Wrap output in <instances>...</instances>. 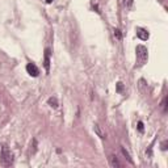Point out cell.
Listing matches in <instances>:
<instances>
[{
  "label": "cell",
  "mask_w": 168,
  "mask_h": 168,
  "mask_svg": "<svg viewBox=\"0 0 168 168\" xmlns=\"http://www.w3.org/2000/svg\"><path fill=\"white\" fill-rule=\"evenodd\" d=\"M135 53H137V62H138V66H143L144 63L147 62V57H148L147 47L143 46V45H138L137 49H135Z\"/></svg>",
  "instance_id": "6da1fadb"
},
{
  "label": "cell",
  "mask_w": 168,
  "mask_h": 168,
  "mask_svg": "<svg viewBox=\"0 0 168 168\" xmlns=\"http://www.w3.org/2000/svg\"><path fill=\"white\" fill-rule=\"evenodd\" d=\"M0 161L4 167H9L13 163V155L11 153V150L7 146L2 147V155H0Z\"/></svg>",
  "instance_id": "7a4b0ae2"
},
{
  "label": "cell",
  "mask_w": 168,
  "mask_h": 168,
  "mask_svg": "<svg viewBox=\"0 0 168 168\" xmlns=\"http://www.w3.org/2000/svg\"><path fill=\"white\" fill-rule=\"evenodd\" d=\"M26 72L30 76H34V77L40 75V70H38V67L34 63H28L26 64Z\"/></svg>",
  "instance_id": "3957f363"
},
{
  "label": "cell",
  "mask_w": 168,
  "mask_h": 168,
  "mask_svg": "<svg viewBox=\"0 0 168 168\" xmlns=\"http://www.w3.org/2000/svg\"><path fill=\"white\" fill-rule=\"evenodd\" d=\"M135 32H137V37L139 38V40H142V41L148 40L150 34H148V32L146 29H143V28H137Z\"/></svg>",
  "instance_id": "277c9868"
},
{
  "label": "cell",
  "mask_w": 168,
  "mask_h": 168,
  "mask_svg": "<svg viewBox=\"0 0 168 168\" xmlns=\"http://www.w3.org/2000/svg\"><path fill=\"white\" fill-rule=\"evenodd\" d=\"M93 130H95V133L97 134V135L101 138V139H104V138H106V134L103 131V129H101V126L100 125H97V124H95L93 125Z\"/></svg>",
  "instance_id": "5b68a950"
},
{
  "label": "cell",
  "mask_w": 168,
  "mask_h": 168,
  "mask_svg": "<svg viewBox=\"0 0 168 168\" xmlns=\"http://www.w3.org/2000/svg\"><path fill=\"white\" fill-rule=\"evenodd\" d=\"M45 69L49 72V70H50V49L45 50Z\"/></svg>",
  "instance_id": "8992f818"
},
{
  "label": "cell",
  "mask_w": 168,
  "mask_h": 168,
  "mask_svg": "<svg viewBox=\"0 0 168 168\" xmlns=\"http://www.w3.org/2000/svg\"><path fill=\"white\" fill-rule=\"evenodd\" d=\"M108 160H109V166H110V167H113V168H116V167H121L118 159H117L114 155H110L109 158H108Z\"/></svg>",
  "instance_id": "52a82bcc"
},
{
  "label": "cell",
  "mask_w": 168,
  "mask_h": 168,
  "mask_svg": "<svg viewBox=\"0 0 168 168\" xmlns=\"http://www.w3.org/2000/svg\"><path fill=\"white\" fill-rule=\"evenodd\" d=\"M49 105L53 106V108H57V106H58L57 99H55V97H50V99H49Z\"/></svg>",
  "instance_id": "ba28073f"
},
{
  "label": "cell",
  "mask_w": 168,
  "mask_h": 168,
  "mask_svg": "<svg viewBox=\"0 0 168 168\" xmlns=\"http://www.w3.org/2000/svg\"><path fill=\"white\" fill-rule=\"evenodd\" d=\"M133 3H134V0H124V5L127 9H130L133 7Z\"/></svg>",
  "instance_id": "9c48e42d"
},
{
  "label": "cell",
  "mask_w": 168,
  "mask_h": 168,
  "mask_svg": "<svg viewBox=\"0 0 168 168\" xmlns=\"http://www.w3.org/2000/svg\"><path fill=\"white\" fill-rule=\"evenodd\" d=\"M122 154H124L125 156H126V159L129 160V161H130V163L133 164V160H131V158H130V155H129V153H127V151L124 148V147H122Z\"/></svg>",
  "instance_id": "30bf717a"
},
{
  "label": "cell",
  "mask_w": 168,
  "mask_h": 168,
  "mask_svg": "<svg viewBox=\"0 0 168 168\" xmlns=\"http://www.w3.org/2000/svg\"><path fill=\"white\" fill-rule=\"evenodd\" d=\"M114 37L117 38V40H121L122 38V34H121V32L118 29H114Z\"/></svg>",
  "instance_id": "8fae6325"
},
{
  "label": "cell",
  "mask_w": 168,
  "mask_h": 168,
  "mask_svg": "<svg viewBox=\"0 0 168 168\" xmlns=\"http://www.w3.org/2000/svg\"><path fill=\"white\" fill-rule=\"evenodd\" d=\"M138 130L141 133H143V130H144V129H143V122H141V121L138 122Z\"/></svg>",
  "instance_id": "7c38bea8"
},
{
  "label": "cell",
  "mask_w": 168,
  "mask_h": 168,
  "mask_svg": "<svg viewBox=\"0 0 168 168\" xmlns=\"http://www.w3.org/2000/svg\"><path fill=\"white\" fill-rule=\"evenodd\" d=\"M166 104H167V99H164L163 104H161V106H163V110H164V112H167V105H166Z\"/></svg>",
  "instance_id": "4fadbf2b"
},
{
  "label": "cell",
  "mask_w": 168,
  "mask_h": 168,
  "mask_svg": "<svg viewBox=\"0 0 168 168\" xmlns=\"http://www.w3.org/2000/svg\"><path fill=\"white\" fill-rule=\"evenodd\" d=\"M117 91H118V92L122 91V83H118V84H117Z\"/></svg>",
  "instance_id": "5bb4252c"
},
{
  "label": "cell",
  "mask_w": 168,
  "mask_h": 168,
  "mask_svg": "<svg viewBox=\"0 0 168 168\" xmlns=\"http://www.w3.org/2000/svg\"><path fill=\"white\" fill-rule=\"evenodd\" d=\"M166 146H167V142H164L163 144H161V150H167V147H166Z\"/></svg>",
  "instance_id": "9a60e30c"
},
{
  "label": "cell",
  "mask_w": 168,
  "mask_h": 168,
  "mask_svg": "<svg viewBox=\"0 0 168 168\" xmlns=\"http://www.w3.org/2000/svg\"><path fill=\"white\" fill-rule=\"evenodd\" d=\"M46 3H47V4H50V3H53V0H46Z\"/></svg>",
  "instance_id": "2e32d148"
}]
</instances>
